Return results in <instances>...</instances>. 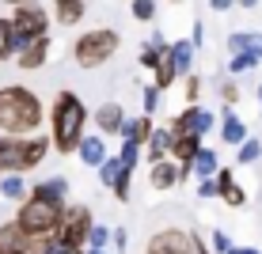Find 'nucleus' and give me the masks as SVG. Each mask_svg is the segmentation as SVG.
Wrapping results in <instances>:
<instances>
[{
	"instance_id": "18",
	"label": "nucleus",
	"mask_w": 262,
	"mask_h": 254,
	"mask_svg": "<svg viewBox=\"0 0 262 254\" xmlns=\"http://www.w3.org/2000/svg\"><path fill=\"white\" fill-rule=\"evenodd\" d=\"M228 50L232 53H255V57L262 61V34H255V31H232L228 34Z\"/></svg>"
},
{
	"instance_id": "13",
	"label": "nucleus",
	"mask_w": 262,
	"mask_h": 254,
	"mask_svg": "<svg viewBox=\"0 0 262 254\" xmlns=\"http://www.w3.org/2000/svg\"><path fill=\"white\" fill-rule=\"evenodd\" d=\"M50 61V34H38L27 50H19V68H42Z\"/></svg>"
},
{
	"instance_id": "48",
	"label": "nucleus",
	"mask_w": 262,
	"mask_h": 254,
	"mask_svg": "<svg viewBox=\"0 0 262 254\" xmlns=\"http://www.w3.org/2000/svg\"><path fill=\"white\" fill-rule=\"evenodd\" d=\"M0 175H4V171H0Z\"/></svg>"
},
{
	"instance_id": "47",
	"label": "nucleus",
	"mask_w": 262,
	"mask_h": 254,
	"mask_svg": "<svg viewBox=\"0 0 262 254\" xmlns=\"http://www.w3.org/2000/svg\"><path fill=\"white\" fill-rule=\"evenodd\" d=\"M258 99H262V87H258Z\"/></svg>"
},
{
	"instance_id": "30",
	"label": "nucleus",
	"mask_w": 262,
	"mask_h": 254,
	"mask_svg": "<svg viewBox=\"0 0 262 254\" xmlns=\"http://www.w3.org/2000/svg\"><path fill=\"white\" fill-rule=\"evenodd\" d=\"M129 175H133V167H125L122 163V171H118V178H114V197H118V201H129Z\"/></svg>"
},
{
	"instance_id": "10",
	"label": "nucleus",
	"mask_w": 262,
	"mask_h": 254,
	"mask_svg": "<svg viewBox=\"0 0 262 254\" xmlns=\"http://www.w3.org/2000/svg\"><path fill=\"white\" fill-rule=\"evenodd\" d=\"M190 163H171V159H156V163H152V186H156V190H171V186H179V182H183V178L186 175H190Z\"/></svg>"
},
{
	"instance_id": "22",
	"label": "nucleus",
	"mask_w": 262,
	"mask_h": 254,
	"mask_svg": "<svg viewBox=\"0 0 262 254\" xmlns=\"http://www.w3.org/2000/svg\"><path fill=\"white\" fill-rule=\"evenodd\" d=\"M144 152H148V159L156 163V159H164V156H171V129H152V137H148V144H144Z\"/></svg>"
},
{
	"instance_id": "50",
	"label": "nucleus",
	"mask_w": 262,
	"mask_h": 254,
	"mask_svg": "<svg viewBox=\"0 0 262 254\" xmlns=\"http://www.w3.org/2000/svg\"><path fill=\"white\" fill-rule=\"evenodd\" d=\"M80 254H84V250H80Z\"/></svg>"
},
{
	"instance_id": "4",
	"label": "nucleus",
	"mask_w": 262,
	"mask_h": 254,
	"mask_svg": "<svg viewBox=\"0 0 262 254\" xmlns=\"http://www.w3.org/2000/svg\"><path fill=\"white\" fill-rule=\"evenodd\" d=\"M61 216H65V201H53V197L31 194V197H23L15 220H19V228L34 239V235H57Z\"/></svg>"
},
{
	"instance_id": "20",
	"label": "nucleus",
	"mask_w": 262,
	"mask_h": 254,
	"mask_svg": "<svg viewBox=\"0 0 262 254\" xmlns=\"http://www.w3.org/2000/svg\"><path fill=\"white\" fill-rule=\"evenodd\" d=\"M0 194H4L8 201H23V197H27L23 171H4V175H0Z\"/></svg>"
},
{
	"instance_id": "40",
	"label": "nucleus",
	"mask_w": 262,
	"mask_h": 254,
	"mask_svg": "<svg viewBox=\"0 0 262 254\" xmlns=\"http://www.w3.org/2000/svg\"><path fill=\"white\" fill-rule=\"evenodd\" d=\"M125 239H129V235H125V228H118V232H111V243H114V247H125Z\"/></svg>"
},
{
	"instance_id": "9",
	"label": "nucleus",
	"mask_w": 262,
	"mask_h": 254,
	"mask_svg": "<svg viewBox=\"0 0 262 254\" xmlns=\"http://www.w3.org/2000/svg\"><path fill=\"white\" fill-rule=\"evenodd\" d=\"M213 122H216L213 110H202L198 103H190L175 122H171V133H194V137H205V133L213 129Z\"/></svg>"
},
{
	"instance_id": "29",
	"label": "nucleus",
	"mask_w": 262,
	"mask_h": 254,
	"mask_svg": "<svg viewBox=\"0 0 262 254\" xmlns=\"http://www.w3.org/2000/svg\"><path fill=\"white\" fill-rule=\"evenodd\" d=\"M12 19H0V61H8L15 53V46H12Z\"/></svg>"
},
{
	"instance_id": "36",
	"label": "nucleus",
	"mask_w": 262,
	"mask_h": 254,
	"mask_svg": "<svg viewBox=\"0 0 262 254\" xmlns=\"http://www.w3.org/2000/svg\"><path fill=\"white\" fill-rule=\"evenodd\" d=\"M183 99H186V103H198V95H202V80H198V76H186V87H183Z\"/></svg>"
},
{
	"instance_id": "25",
	"label": "nucleus",
	"mask_w": 262,
	"mask_h": 254,
	"mask_svg": "<svg viewBox=\"0 0 262 254\" xmlns=\"http://www.w3.org/2000/svg\"><path fill=\"white\" fill-rule=\"evenodd\" d=\"M152 72H156V87H164V91L179 80V68H175V61H171V46H167V53L160 57V65L152 68Z\"/></svg>"
},
{
	"instance_id": "2",
	"label": "nucleus",
	"mask_w": 262,
	"mask_h": 254,
	"mask_svg": "<svg viewBox=\"0 0 262 254\" xmlns=\"http://www.w3.org/2000/svg\"><path fill=\"white\" fill-rule=\"evenodd\" d=\"M88 110L80 103V95L72 91H61L57 103H53V114H50V141L57 144L61 156H72L80 148V141L88 137Z\"/></svg>"
},
{
	"instance_id": "14",
	"label": "nucleus",
	"mask_w": 262,
	"mask_h": 254,
	"mask_svg": "<svg viewBox=\"0 0 262 254\" xmlns=\"http://www.w3.org/2000/svg\"><path fill=\"white\" fill-rule=\"evenodd\" d=\"M216 186H221V194H216V197H221L224 205H232V209L247 205V194H243V190L236 186V175H232L228 167H224V171H216Z\"/></svg>"
},
{
	"instance_id": "45",
	"label": "nucleus",
	"mask_w": 262,
	"mask_h": 254,
	"mask_svg": "<svg viewBox=\"0 0 262 254\" xmlns=\"http://www.w3.org/2000/svg\"><path fill=\"white\" fill-rule=\"evenodd\" d=\"M239 4H243V8H255V4H258V0H239Z\"/></svg>"
},
{
	"instance_id": "27",
	"label": "nucleus",
	"mask_w": 262,
	"mask_h": 254,
	"mask_svg": "<svg viewBox=\"0 0 262 254\" xmlns=\"http://www.w3.org/2000/svg\"><path fill=\"white\" fill-rule=\"evenodd\" d=\"M118 171H122V159H118V156H106L103 163H99V178H103V186H114Z\"/></svg>"
},
{
	"instance_id": "7",
	"label": "nucleus",
	"mask_w": 262,
	"mask_h": 254,
	"mask_svg": "<svg viewBox=\"0 0 262 254\" xmlns=\"http://www.w3.org/2000/svg\"><path fill=\"white\" fill-rule=\"evenodd\" d=\"M144 254H209L202 247L194 232H179V228H164L148 239V250Z\"/></svg>"
},
{
	"instance_id": "23",
	"label": "nucleus",
	"mask_w": 262,
	"mask_h": 254,
	"mask_svg": "<svg viewBox=\"0 0 262 254\" xmlns=\"http://www.w3.org/2000/svg\"><path fill=\"white\" fill-rule=\"evenodd\" d=\"M194 42H175L171 46V61H175V68H179V76H186V72L194 68Z\"/></svg>"
},
{
	"instance_id": "17",
	"label": "nucleus",
	"mask_w": 262,
	"mask_h": 254,
	"mask_svg": "<svg viewBox=\"0 0 262 254\" xmlns=\"http://www.w3.org/2000/svg\"><path fill=\"white\" fill-rule=\"evenodd\" d=\"M152 129H156V125H152V114L125 118V125H122V137H125V141H137L141 148H144V144H148V137H152Z\"/></svg>"
},
{
	"instance_id": "32",
	"label": "nucleus",
	"mask_w": 262,
	"mask_h": 254,
	"mask_svg": "<svg viewBox=\"0 0 262 254\" xmlns=\"http://www.w3.org/2000/svg\"><path fill=\"white\" fill-rule=\"evenodd\" d=\"M133 19H141V23L156 19V0H133Z\"/></svg>"
},
{
	"instance_id": "46",
	"label": "nucleus",
	"mask_w": 262,
	"mask_h": 254,
	"mask_svg": "<svg viewBox=\"0 0 262 254\" xmlns=\"http://www.w3.org/2000/svg\"><path fill=\"white\" fill-rule=\"evenodd\" d=\"M4 4H27V0H4Z\"/></svg>"
},
{
	"instance_id": "43",
	"label": "nucleus",
	"mask_w": 262,
	"mask_h": 254,
	"mask_svg": "<svg viewBox=\"0 0 262 254\" xmlns=\"http://www.w3.org/2000/svg\"><path fill=\"white\" fill-rule=\"evenodd\" d=\"M228 254H258V250H255V247H243V250H236V247H232Z\"/></svg>"
},
{
	"instance_id": "28",
	"label": "nucleus",
	"mask_w": 262,
	"mask_h": 254,
	"mask_svg": "<svg viewBox=\"0 0 262 254\" xmlns=\"http://www.w3.org/2000/svg\"><path fill=\"white\" fill-rule=\"evenodd\" d=\"M255 65H258V57H255V53H247V50H243V53H232V61H228V72H236V76H239V72H251Z\"/></svg>"
},
{
	"instance_id": "1",
	"label": "nucleus",
	"mask_w": 262,
	"mask_h": 254,
	"mask_svg": "<svg viewBox=\"0 0 262 254\" xmlns=\"http://www.w3.org/2000/svg\"><path fill=\"white\" fill-rule=\"evenodd\" d=\"M42 125V99L23 84L0 87V129L12 137H27Z\"/></svg>"
},
{
	"instance_id": "41",
	"label": "nucleus",
	"mask_w": 262,
	"mask_h": 254,
	"mask_svg": "<svg viewBox=\"0 0 262 254\" xmlns=\"http://www.w3.org/2000/svg\"><path fill=\"white\" fill-rule=\"evenodd\" d=\"M202 38H205V27H202V23H194V31H190V42H194V46H202Z\"/></svg>"
},
{
	"instance_id": "16",
	"label": "nucleus",
	"mask_w": 262,
	"mask_h": 254,
	"mask_svg": "<svg viewBox=\"0 0 262 254\" xmlns=\"http://www.w3.org/2000/svg\"><path fill=\"white\" fill-rule=\"evenodd\" d=\"M88 4L84 0H53V19H57L61 27H76L80 19H84Z\"/></svg>"
},
{
	"instance_id": "24",
	"label": "nucleus",
	"mask_w": 262,
	"mask_h": 254,
	"mask_svg": "<svg viewBox=\"0 0 262 254\" xmlns=\"http://www.w3.org/2000/svg\"><path fill=\"white\" fill-rule=\"evenodd\" d=\"M221 171V159H216V152L213 148H198V156H194V175L198 178H209Z\"/></svg>"
},
{
	"instance_id": "31",
	"label": "nucleus",
	"mask_w": 262,
	"mask_h": 254,
	"mask_svg": "<svg viewBox=\"0 0 262 254\" xmlns=\"http://www.w3.org/2000/svg\"><path fill=\"white\" fill-rule=\"evenodd\" d=\"M118 159L125 163V167H137V159H141V144L122 137V152H118Z\"/></svg>"
},
{
	"instance_id": "5",
	"label": "nucleus",
	"mask_w": 262,
	"mask_h": 254,
	"mask_svg": "<svg viewBox=\"0 0 262 254\" xmlns=\"http://www.w3.org/2000/svg\"><path fill=\"white\" fill-rule=\"evenodd\" d=\"M118 46H122V34L111 31V27H99V31H88V34L76 38L72 57H76L80 68H95V65H106L118 53Z\"/></svg>"
},
{
	"instance_id": "38",
	"label": "nucleus",
	"mask_w": 262,
	"mask_h": 254,
	"mask_svg": "<svg viewBox=\"0 0 262 254\" xmlns=\"http://www.w3.org/2000/svg\"><path fill=\"white\" fill-rule=\"evenodd\" d=\"M216 194H221V186H216V175L202 178V186H198V197H216Z\"/></svg>"
},
{
	"instance_id": "39",
	"label": "nucleus",
	"mask_w": 262,
	"mask_h": 254,
	"mask_svg": "<svg viewBox=\"0 0 262 254\" xmlns=\"http://www.w3.org/2000/svg\"><path fill=\"white\" fill-rule=\"evenodd\" d=\"M221 99H224V103H236V99H239L236 84H224V87H221Z\"/></svg>"
},
{
	"instance_id": "8",
	"label": "nucleus",
	"mask_w": 262,
	"mask_h": 254,
	"mask_svg": "<svg viewBox=\"0 0 262 254\" xmlns=\"http://www.w3.org/2000/svg\"><path fill=\"white\" fill-rule=\"evenodd\" d=\"M88 232H92L88 205H65V216L57 224V239H65L69 247H88Z\"/></svg>"
},
{
	"instance_id": "42",
	"label": "nucleus",
	"mask_w": 262,
	"mask_h": 254,
	"mask_svg": "<svg viewBox=\"0 0 262 254\" xmlns=\"http://www.w3.org/2000/svg\"><path fill=\"white\" fill-rule=\"evenodd\" d=\"M209 4L216 8V12H228V8H232V4H236V0H209Z\"/></svg>"
},
{
	"instance_id": "11",
	"label": "nucleus",
	"mask_w": 262,
	"mask_h": 254,
	"mask_svg": "<svg viewBox=\"0 0 262 254\" xmlns=\"http://www.w3.org/2000/svg\"><path fill=\"white\" fill-rule=\"evenodd\" d=\"M0 254H31V235L19 228V220L0 224Z\"/></svg>"
},
{
	"instance_id": "6",
	"label": "nucleus",
	"mask_w": 262,
	"mask_h": 254,
	"mask_svg": "<svg viewBox=\"0 0 262 254\" xmlns=\"http://www.w3.org/2000/svg\"><path fill=\"white\" fill-rule=\"evenodd\" d=\"M12 46L15 53L27 50L38 34H46L50 31V15H46V8H38L34 0H27V4H15V15H12Z\"/></svg>"
},
{
	"instance_id": "15",
	"label": "nucleus",
	"mask_w": 262,
	"mask_h": 254,
	"mask_svg": "<svg viewBox=\"0 0 262 254\" xmlns=\"http://www.w3.org/2000/svg\"><path fill=\"white\" fill-rule=\"evenodd\" d=\"M198 148H202V137H194V133H171V156L179 163H190L194 167Z\"/></svg>"
},
{
	"instance_id": "21",
	"label": "nucleus",
	"mask_w": 262,
	"mask_h": 254,
	"mask_svg": "<svg viewBox=\"0 0 262 254\" xmlns=\"http://www.w3.org/2000/svg\"><path fill=\"white\" fill-rule=\"evenodd\" d=\"M221 137H224V144H236V148H239V144L243 141H247V125H243L239 122V114H224V122H221Z\"/></svg>"
},
{
	"instance_id": "35",
	"label": "nucleus",
	"mask_w": 262,
	"mask_h": 254,
	"mask_svg": "<svg viewBox=\"0 0 262 254\" xmlns=\"http://www.w3.org/2000/svg\"><path fill=\"white\" fill-rule=\"evenodd\" d=\"M111 243V232L99 228V224H92V232H88V247H106Z\"/></svg>"
},
{
	"instance_id": "34",
	"label": "nucleus",
	"mask_w": 262,
	"mask_h": 254,
	"mask_svg": "<svg viewBox=\"0 0 262 254\" xmlns=\"http://www.w3.org/2000/svg\"><path fill=\"white\" fill-rule=\"evenodd\" d=\"M160 95H164V87H144V95H141V106H144V114H156V106H160Z\"/></svg>"
},
{
	"instance_id": "37",
	"label": "nucleus",
	"mask_w": 262,
	"mask_h": 254,
	"mask_svg": "<svg viewBox=\"0 0 262 254\" xmlns=\"http://www.w3.org/2000/svg\"><path fill=\"white\" fill-rule=\"evenodd\" d=\"M209 243H213V250H216V254H228V250H232V239H228L224 232H213V235H209Z\"/></svg>"
},
{
	"instance_id": "33",
	"label": "nucleus",
	"mask_w": 262,
	"mask_h": 254,
	"mask_svg": "<svg viewBox=\"0 0 262 254\" xmlns=\"http://www.w3.org/2000/svg\"><path fill=\"white\" fill-rule=\"evenodd\" d=\"M258 156H262V144L247 137V141H243V144H239V156H236V159H239V163H255Z\"/></svg>"
},
{
	"instance_id": "44",
	"label": "nucleus",
	"mask_w": 262,
	"mask_h": 254,
	"mask_svg": "<svg viewBox=\"0 0 262 254\" xmlns=\"http://www.w3.org/2000/svg\"><path fill=\"white\" fill-rule=\"evenodd\" d=\"M88 254H106L103 247H88Z\"/></svg>"
},
{
	"instance_id": "12",
	"label": "nucleus",
	"mask_w": 262,
	"mask_h": 254,
	"mask_svg": "<svg viewBox=\"0 0 262 254\" xmlns=\"http://www.w3.org/2000/svg\"><path fill=\"white\" fill-rule=\"evenodd\" d=\"M95 125H99V133H103V137H111V133H122V125H125L122 103H103V106L95 110Z\"/></svg>"
},
{
	"instance_id": "19",
	"label": "nucleus",
	"mask_w": 262,
	"mask_h": 254,
	"mask_svg": "<svg viewBox=\"0 0 262 254\" xmlns=\"http://www.w3.org/2000/svg\"><path fill=\"white\" fill-rule=\"evenodd\" d=\"M76 156L84 159V167H99V163L106 159V144H103V137H84V141H80V148H76Z\"/></svg>"
},
{
	"instance_id": "3",
	"label": "nucleus",
	"mask_w": 262,
	"mask_h": 254,
	"mask_svg": "<svg viewBox=\"0 0 262 254\" xmlns=\"http://www.w3.org/2000/svg\"><path fill=\"white\" fill-rule=\"evenodd\" d=\"M46 137H34V133H27V137H0V171H34L42 159H46L50 152Z\"/></svg>"
},
{
	"instance_id": "49",
	"label": "nucleus",
	"mask_w": 262,
	"mask_h": 254,
	"mask_svg": "<svg viewBox=\"0 0 262 254\" xmlns=\"http://www.w3.org/2000/svg\"><path fill=\"white\" fill-rule=\"evenodd\" d=\"M175 4H179V0H175Z\"/></svg>"
},
{
	"instance_id": "26",
	"label": "nucleus",
	"mask_w": 262,
	"mask_h": 254,
	"mask_svg": "<svg viewBox=\"0 0 262 254\" xmlns=\"http://www.w3.org/2000/svg\"><path fill=\"white\" fill-rule=\"evenodd\" d=\"M31 194H38V197H53V201H65V194H69V178H46V182H38L31 190Z\"/></svg>"
}]
</instances>
